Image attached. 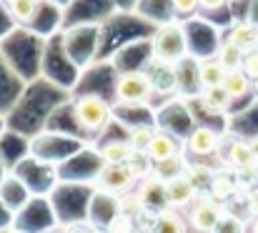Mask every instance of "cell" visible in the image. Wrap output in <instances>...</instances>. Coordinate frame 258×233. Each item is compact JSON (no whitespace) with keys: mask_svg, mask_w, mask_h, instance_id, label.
I'll list each match as a JSON object with an SVG mask.
<instances>
[{"mask_svg":"<svg viewBox=\"0 0 258 233\" xmlns=\"http://www.w3.org/2000/svg\"><path fill=\"white\" fill-rule=\"evenodd\" d=\"M223 216H226V206L218 203V201H213V198L208 196V198H203L201 203L193 206V211H190V223H193L196 231L213 233L218 228V223L223 221Z\"/></svg>","mask_w":258,"mask_h":233,"instance_id":"5b68a950","label":"cell"},{"mask_svg":"<svg viewBox=\"0 0 258 233\" xmlns=\"http://www.w3.org/2000/svg\"><path fill=\"white\" fill-rule=\"evenodd\" d=\"M151 233H185V223H183V218L178 213H173L168 208V211L158 213V221H156Z\"/></svg>","mask_w":258,"mask_h":233,"instance_id":"7402d4cb","label":"cell"},{"mask_svg":"<svg viewBox=\"0 0 258 233\" xmlns=\"http://www.w3.org/2000/svg\"><path fill=\"white\" fill-rule=\"evenodd\" d=\"M125 165H128V168L133 170V176L141 178V181L156 173V160L148 155V151H133V155L128 158Z\"/></svg>","mask_w":258,"mask_h":233,"instance_id":"e0dca14e","label":"cell"},{"mask_svg":"<svg viewBox=\"0 0 258 233\" xmlns=\"http://www.w3.org/2000/svg\"><path fill=\"white\" fill-rule=\"evenodd\" d=\"M185 170H188V163H183V155H175L171 160H163V163H156V173L153 176H158L161 181H173V178H180V176H185Z\"/></svg>","mask_w":258,"mask_h":233,"instance_id":"ac0fdd59","label":"cell"},{"mask_svg":"<svg viewBox=\"0 0 258 233\" xmlns=\"http://www.w3.org/2000/svg\"><path fill=\"white\" fill-rule=\"evenodd\" d=\"M138 198L143 203V208L148 213H163L171 208V198H168V186L166 181H161L158 176H148L138 183Z\"/></svg>","mask_w":258,"mask_h":233,"instance_id":"277c9868","label":"cell"},{"mask_svg":"<svg viewBox=\"0 0 258 233\" xmlns=\"http://www.w3.org/2000/svg\"><path fill=\"white\" fill-rule=\"evenodd\" d=\"M168 186V198H171V208H183V206H190L193 198L201 193L188 176H180V178H173L166 183Z\"/></svg>","mask_w":258,"mask_h":233,"instance_id":"9c48e42d","label":"cell"},{"mask_svg":"<svg viewBox=\"0 0 258 233\" xmlns=\"http://www.w3.org/2000/svg\"><path fill=\"white\" fill-rule=\"evenodd\" d=\"M248 211L258 216V188H253L251 193H248Z\"/></svg>","mask_w":258,"mask_h":233,"instance_id":"f1b7e54d","label":"cell"},{"mask_svg":"<svg viewBox=\"0 0 258 233\" xmlns=\"http://www.w3.org/2000/svg\"><path fill=\"white\" fill-rule=\"evenodd\" d=\"M256 183H258V168H256Z\"/></svg>","mask_w":258,"mask_h":233,"instance_id":"836d02e7","label":"cell"},{"mask_svg":"<svg viewBox=\"0 0 258 233\" xmlns=\"http://www.w3.org/2000/svg\"><path fill=\"white\" fill-rule=\"evenodd\" d=\"M5 3H8V5H10V3H13V0H5Z\"/></svg>","mask_w":258,"mask_h":233,"instance_id":"d590c367","label":"cell"},{"mask_svg":"<svg viewBox=\"0 0 258 233\" xmlns=\"http://www.w3.org/2000/svg\"><path fill=\"white\" fill-rule=\"evenodd\" d=\"M256 90H258V80H256Z\"/></svg>","mask_w":258,"mask_h":233,"instance_id":"8d00e7d4","label":"cell"},{"mask_svg":"<svg viewBox=\"0 0 258 233\" xmlns=\"http://www.w3.org/2000/svg\"><path fill=\"white\" fill-rule=\"evenodd\" d=\"M171 3L178 15H193L201 8V0H171Z\"/></svg>","mask_w":258,"mask_h":233,"instance_id":"83f0119b","label":"cell"},{"mask_svg":"<svg viewBox=\"0 0 258 233\" xmlns=\"http://www.w3.org/2000/svg\"><path fill=\"white\" fill-rule=\"evenodd\" d=\"M143 211H146V208H143L138 193H125V198H120V203H118V213H125V216H131V218H136V221L141 218Z\"/></svg>","mask_w":258,"mask_h":233,"instance_id":"d4e9b609","label":"cell"},{"mask_svg":"<svg viewBox=\"0 0 258 233\" xmlns=\"http://www.w3.org/2000/svg\"><path fill=\"white\" fill-rule=\"evenodd\" d=\"M108 233H136V218L125 213H115V218L108 223Z\"/></svg>","mask_w":258,"mask_h":233,"instance_id":"484cf974","label":"cell"},{"mask_svg":"<svg viewBox=\"0 0 258 233\" xmlns=\"http://www.w3.org/2000/svg\"><path fill=\"white\" fill-rule=\"evenodd\" d=\"M226 160H228L236 170H253V168H258V158L253 155L248 141H233V143L228 146Z\"/></svg>","mask_w":258,"mask_h":233,"instance_id":"7c38bea8","label":"cell"},{"mask_svg":"<svg viewBox=\"0 0 258 233\" xmlns=\"http://www.w3.org/2000/svg\"><path fill=\"white\" fill-rule=\"evenodd\" d=\"M185 176L190 178V183H193L198 191L211 188V183H213V178H216V173H213L211 168H206V165H188Z\"/></svg>","mask_w":258,"mask_h":233,"instance_id":"cb8c5ba5","label":"cell"},{"mask_svg":"<svg viewBox=\"0 0 258 233\" xmlns=\"http://www.w3.org/2000/svg\"><path fill=\"white\" fill-rule=\"evenodd\" d=\"M156 93V85L148 73H141V71H131V73H123L115 80V98L118 103L123 105H146Z\"/></svg>","mask_w":258,"mask_h":233,"instance_id":"6da1fadb","label":"cell"},{"mask_svg":"<svg viewBox=\"0 0 258 233\" xmlns=\"http://www.w3.org/2000/svg\"><path fill=\"white\" fill-rule=\"evenodd\" d=\"M231 43H236L238 48H243L246 53L248 50H256L258 48V28L251 23H236L231 28V35H228Z\"/></svg>","mask_w":258,"mask_h":233,"instance_id":"9a60e30c","label":"cell"},{"mask_svg":"<svg viewBox=\"0 0 258 233\" xmlns=\"http://www.w3.org/2000/svg\"><path fill=\"white\" fill-rule=\"evenodd\" d=\"M211 198L213 201H218V203H226V201H231V196L236 193V183L228 178V176H218L216 173V178H213V183H211Z\"/></svg>","mask_w":258,"mask_h":233,"instance_id":"603a6c76","label":"cell"},{"mask_svg":"<svg viewBox=\"0 0 258 233\" xmlns=\"http://www.w3.org/2000/svg\"><path fill=\"white\" fill-rule=\"evenodd\" d=\"M156 133H158V131H153V128L146 126V123L131 126V128H128V143L133 146V151H148V146H151V141H153Z\"/></svg>","mask_w":258,"mask_h":233,"instance_id":"d6986e66","label":"cell"},{"mask_svg":"<svg viewBox=\"0 0 258 233\" xmlns=\"http://www.w3.org/2000/svg\"><path fill=\"white\" fill-rule=\"evenodd\" d=\"M248 146H251V151H253V155L258 158V136H253V138L248 141Z\"/></svg>","mask_w":258,"mask_h":233,"instance_id":"4dcf8cb0","label":"cell"},{"mask_svg":"<svg viewBox=\"0 0 258 233\" xmlns=\"http://www.w3.org/2000/svg\"><path fill=\"white\" fill-rule=\"evenodd\" d=\"M185 146H188V151L193 155H213L218 151V146H221V136L213 128H208V126H198L188 136Z\"/></svg>","mask_w":258,"mask_h":233,"instance_id":"52a82bcc","label":"cell"},{"mask_svg":"<svg viewBox=\"0 0 258 233\" xmlns=\"http://www.w3.org/2000/svg\"><path fill=\"white\" fill-rule=\"evenodd\" d=\"M223 66H226V71H241L243 68V58H246V50L243 48H238L236 43H231V40H226L221 48H218V55H216Z\"/></svg>","mask_w":258,"mask_h":233,"instance_id":"2e32d148","label":"cell"},{"mask_svg":"<svg viewBox=\"0 0 258 233\" xmlns=\"http://www.w3.org/2000/svg\"><path fill=\"white\" fill-rule=\"evenodd\" d=\"M226 66L218 58H208V61H198L196 63V83L198 88H213V85H223L226 83Z\"/></svg>","mask_w":258,"mask_h":233,"instance_id":"ba28073f","label":"cell"},{"mask_svg":"<svg viewBox=\"0 0 258 233\" xmlns=\"http://www.w3.org/2000/svg\"><path fill=\"white\" fill-rule=\"evenodd\" d=\"M148 155L156 160V163H163V160H171L175 155H180V143L173 138L171 133L166 131H158L148 146Z\"/></svg>","mask_w":258,"mask_h":233,"instance_id":"30bf717a","label":"cell"},{"mask_svg":"<svg viewBox=\"0 0 258 233\" xmlns=\"http://www.w3.org/2000/svg\"><path fill=\"white\" fill-rule=\"evenodd\" d=\"M90 233H108V231H100V228H93Z\"/></svg>","mask_w":258,"mask_h":233,"instance_id":"d6a6232c","label":"cell"},{"mask_svg":"<svg viewBox=\"0 0 258 233\" xmlns=\"http://www.w3.org/2000/svg\"><path fill=\"white\" fill-rule=\"evenodd\" d=\"M53 233H68V231H53Z\"/></svg>","mask_w":258,"mask_h":233,"instance_id":"e575fe53","label":"cell"},{"mask_svg":"<svg viewBox=\"0 0 258 233\" xmlns=\"http://www.w3.org/2000/svg\"><path fill=\"white\" fill-rule=\"evenodd\" d=\"M73 115H76V123H78L83 131H100V128H105V126L110 123L113 110H110V105H108L100 95L86 93V95H81V98L76 100Z\"/></svg>","mask_w":258,"mask_h":233,"instance_id":"7a4b0ae2","label":"cell"},{"mask_svg":"<svg viewBox=\"0 0 258 233\" xmlns=\"http://www.w3.org/2000/svg\"><path fill=\"white\" fill-rule=\"evenodd\" d=\"M153 50H156V61H161V63H180L183 58H185V53H188V45H185V30L180 28V25H163L158 33H156V38H153Z\"/></svg>","mask_w":258,"mask_h":233,"instance_id":"3957f363","label":"cell"},{"mask_svg":"<svg viewBox=\"0 0 258 233\" xmlns=\"http://www.w3.org/2000/svg\"><path fill=\"white\" fill-rule=\"evenodd\" d=\"M251 83H253V80L246 76L243 71H228L223 88L231 93V98H241V95H246V93L251 90Z\"/></svg>","mask_w":258,"mask_h":233,"instance_id":"ffe728a7","label":"cell"},{"mask_svg":"<svg viewBox=\"0 0 258 233\" xmlns=\"http://www.w3.org/2000/svg\"><path fill=\"white\" fill-rule=\"evenodd\" d=\"M40 3H43V0H13L8 8H10V13H13V18H15L18 23H30V20L38 15Z\"/></svg>","mask_w":258,"mask_h":233,"instance_id":"44dd1931","label":"cell"},{"mask_svg":"<svg viewBox=\"0 0 258 233\" xmlns=\"http://www.w3.org/2000/svg\"><path fill=\"white\" fill-rule=\"evenodd\" d=\"M148 76H151L153 85H156V93H173L178 88V71L173 68L171 63H161L158 61V66L153 71H148Z\"/></svg>","mask_w":258,"mask_h":233,"instance_id":"4fadbf2b","label":"cell"},{"mask_svg":"<svg viewBox=\"0 0 258 233\" xmlns=\"http://www.w3.org/2000/svg\"><path fill=\"white\" fill-rule=\"evenodd\" d=\"M231 93L223 88V85H213V88H203L201 90V103L208 108V110H213V113H223V110H228V105H231Z\"/></svg>","mask_w":258,"mask_h":233,"instance_id":"5bb4252c","label":"cell"},{"mask_svg":"<svg viewBox=\"0 0 258 233\" xmlns=\"http://www.w3.org/2000/svg\"><path fill=\"white\" fill-rule=\"evenodd\" d=\"M136 176H133V170L123 163V165H103V170L98 173V183L105 188V191H110V193H118V196H123V193H131V188L136 186Z\"/></svg>","mask_w":258,"mask_h":233,"instance_id":"8992f818","label":"cell"},{"mask_svg":"<svg viewBox=\"0 0 258 233\" xmlns=\"http://www.w3.org/2000/svg\"><path fill=\"white\" fill-rule=\"evenodd\" d=\"M98 153L105 165H123L133 155V146L128 143V138H113V141H105Z\"/></svg>","mask_w":258,"mask_h":233,"instance_id":"8fae6325","label":"cell"},{"mask_svg":"<svg viewBox=\"0 0 258 233\" xmlns=\"http://www.w3.org/2000/svg\"><path fill=\"white\" fill-rule=\"evenodd\" d=\"M228 0H201V8H206V10H218V8H223Z\"/></svg>","mask_w":258,"mask_h":233,"instance_id":"f546056e","label":"cell"},{"mask_svg":"<svg viewBox=\"0 0 258 233\" xmlns=\"http://www.w3.org/2000/svg\"><path fill=\"white\" fill-rule=\"evenodd\" d=\"M251 80H258V48L256 50H248L246 58H243V68H241Z\"/></svg>","mask_w":258,"mask_h":233,"instance_id":"4316f807","label":"cell"},{"mask_svg":"<svg viewBox=\"0 0 258 233\" xmlns=\"http://www.w3.org/2000/svg\"><path fill=\"white\" fill-rule=\"evenodd\" d=\"M253 233H258V216H256V221H253Z\"/></svg>","mask_w":258,"mask_h":233,"instance_id":"1f68e13d","label":"cell"}]
</instances>
